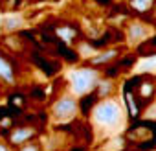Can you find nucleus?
Segmentation results:
<instances>
[{
    "instance_id": "obj_8",
    "label": "nucleus",
    "mask_w": 156,
    "mask_h": 151,
    "mask_svg": "<svg viewBox=\"0 0 156 151\" xmlns=\"http://www.w3.org/2000/svg\"><path fill=\"white\" fill-rule=\"evenodd\" d=\"M156 6V0H130V8L138 13H147Z\"/></svg>"
},
{
    "instance_id": "obj_3",
    "label": "nucleus",
    "mask_w": 156,
    "mask_h": 151,
    "mask_svg": "<svg viewBox=\"0 0 156 151\" xmlns=\"http://www.w3.org/2000/svg\"><path fill=\"white\" fill-rule=\"evenodd\" d=\"M75 114H77V100L73 98V94L61 96L51 107V118L55 122H68Z\"/></svg>"
},
{
    "instance_id": "obj_7",
    "label": "nucleus",
    "mask_w": 156,
    "mask_h": 151,
    "mask_svg": "<svg viewBox=\"0 0 156 151\" xmlns=\"http://www.w3.org/2000/svg\"><path fill=\"white\" fill-rule=\"evenodd\" d=\"M127 35H129V39H130L132 42L141 41V39L147 37V28H145L143 24H140V22H134V24H130V26L127 28Z\"/></svg>"
},
{
    "instance_id": "obj_10",
    "label": "nucleus",
    "mask_w": 156,
    "mask_h": 151,
    "mask_svg": "<svg viewBox=\"0 0 156 151\" xmlns=\"http://www.w3.org/2000/svg\"><path fill=\"white\" fill-rule=\"evenodd\" d=\"M154 90H156V85H152V83H143L141 85V89H140V94H141V98H152V94H154Z\"/></svg>"
},
{
    "instance_id": "obj_14",
    "label": "nucleus",
    "mask_w": 156,
    "mask_h": 151,
    "mask_svg": "<svg viewBox=\"0 0 156 151\" xmlns=\"http://www.w3.org/2000/svg\"><path fill=\"white\" fill-rule=\"evenodd\" d=\"M0 151H9V147H8L4 142H0Z\"/></svg>"
},
{
    "instance_id": "obj_6",
    "label": "nucleus",
    "mask_w": 156,
    "mask_h": 151,
    "mask_svg": "<svg viewBox=\"0 0 156 151\" xmlns=\"http://www.w3.org/2000/svg\"><path fill=\"white\" fill-rule=\"evenodd\" d=\"M24 26V20H22V17L20 15H8V17H4V20H2V30L4 31H15V30H20Z\"/></svg>"
},
{
    "instance_id": "obj_5",
    "label": "nucleus",
    "mask_w": 156,
    "mask_h": 151,
    "mask_svg": "<svg viewBox=\"0 0 156 151\" xmlns=\"http://www.w3.org/2000/svg\"><path fill=\"white\" fill-rule=\"evenodd\" d=\"M0 79L4 83H15V72H13V66L0 55Z\"/></svg>"
},
{
    "instance_id": "obj_1",
    "label": "nucleus",
    "mask_w": 156,
    "mask_h": 151,
    "mask_svg": "<svg viewBox=\"0 0 156 151\" xmlns=\"http://www.w3.org/2000/svg\"><path fill=\"white\" fill-rule=\"evenodd\" d=\"M121 122H123V109L112 98L99 101L92 109V123L99 133H112L121 125Z\"/></svg>"
},
{
    "instance_id": "obj_12",
    "label": "nucleus",
    "mask_w": 156,
    "mask_h": 151,
    "mask_svg": "<svg viewBox=\"0 0 156 151\" xmlns=\"http://www.w3.org/2000/svg\"><path fill=\"white\" fill-rule=\"evenodd\" d=\"M19 151H41V149H39L37 144H26V145H22Z\"/></svg>"
},
{
    "instance_id": "obj_2",
    "label": "nucleus",
    "mask_w": 156,
    "mask_h": 151,
    "mask_svg": "<svg viewBox=\"0 0 156 151\" xmlns=\"http://www.w3.org/2000/svg\"><path fill=\"white\" fill-rule=\"evenodd\" d=\"M99 83V76L94 68H79L70 74V85H72V94L75 96H85L96 89Z\"/></svg>"
},
{
    "instance_id": "obj_4",
    "label": "nucleus",
    "mask_w": 156,
    "mask_h": 151,
    "mask_svg": "<svg viewBox=\"0 0 156 151\" xmlns=\"http://www.w3.org/2000/svg\"><path fill=\"white\" fill-rule=\"evenodd\" d=\"M33 133H35L33 127H19V129L11 131V134H9V142L15 144V145H22L28 138L33 136Z\"/></svg>"
},
{
    "instance_id": "obj_13",
    "label": "nucleus",
    "mask_w": 156,
    "mask_h": 151,
    "mask_svg": "<svg viewBox=\"0 0 156 151\" xmlns=\"http://www.w3.org/2000/svg\"><path fill=\"white\" fill-rule=\"evenodd\" d=\"M149 68H156V59H151L149 63L143 64V70H149Z\"/></svg>"
},
{
    "instance_id": "obj_9",
    "label": "nucleus",
    "mask_w": 156,
    "mask_h": 151,
    "mask_svg": "<svg viewBox=\"0 0 156 151\" xmlns=\"http://www.w3.org/2000/svg\"><path fill=\"white\" fill-rule=\"evenodd\" d=\"M116 55H118V52H116V50H108V52H105V53L96 55V57L92 59V63H94V64H103V63H108L110 59H114Z\"/></svg>"
},
{
    "instance_id": "obj_11",
    "label": "nucleus",
    "mask_w": 156,
    "mask_h": 151,
    "mask_svg": "<svg viewBox=\"0 0 156 151\" xmlns=\"http://www.w3.org/2000/svg\"><path fill=\"white\" fill-rule=\"evenodd\" d=\"M99 85V96H105V94H108L112 89H110V81H103V83H98Z\"/></svg>"
}]
</instances>
